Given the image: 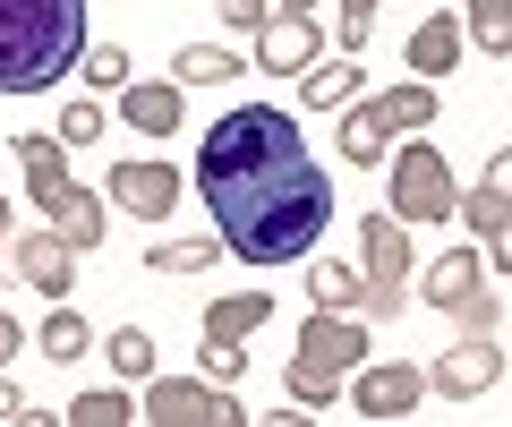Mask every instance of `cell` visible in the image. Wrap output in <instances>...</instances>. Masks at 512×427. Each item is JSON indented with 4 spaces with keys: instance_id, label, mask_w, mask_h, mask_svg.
<instances>
[{
    "instance_id": "2e32d148",
    "label": "cell",
    "mask_w": 512,
    "mask_h": 427,
    "mask_svg": "<svg viewBox=\"0 0 512 427\" xmlns=\"http://www.w3.org/2000/svg\"><path fill=\"white\" fill-rule=\"evenodd\" d=\"M43 214H52V231L77 248V257H86V248H103V197H94V188H77V180H69L52 205H43Z\"/></svg>"
},
{
    "instance_id": "e575fe53",
    "label": "cell",
    "mask_w": 512,
    "mask_h": 427,
    "mask_svg": "<svg viewBox=\"0 0 512 427\" xmlns=\"http://www.w3.org/2000/svg\"><path fill=\"white\" fill-rule=\"evenodd\" d=\"M291 9H308V0H291Z\"/></svg>"
},
{
    "instance_id": "f546056e",
    "label": "cell",
    "mask_w": 512,
    "mask_h": 427,
    "mask_svg": "<svg viewBox=\"0 0 512 427\" xmlns=\"http://www.w3.org/2000/svg\"><path fill=\"white\" fill-rule=\"evenodd\" d=\"M367 9H376V0H342V52L367 43Z\"/></svg>"
},
{
    "instance_id": "484cf974",
    "label": "cell",
    "mask_w": 512,
    "mask_h": 427,
    "mask_svg": "<svg viewBox=\"0 0 512 427\" xmlns=\"http://www.w3.org/2000/svg\"><path fill=\"white\" fill-rule=\"evenodd\" d=\"M120 419H137L128 393H77L69 402V427H120Z\"/></svg>"
},
{
    "instance_id": "30bf717a",
    "label": "cell",
    "mask_w": 512,
    "mask_h": 427,
    "mask_svg": "<svg viewBox=\"0 0 512 427\" xmlns=\"http://www.w3.org/2000/svg\"><path fill=\"white\" fill-rule=\"evenodd\" d=\"M495 376H504V342H495V334H461L453 351L436 359V376H427V385H436V393H453V402H478V393H487Z\"/></svg>"
},
{
    "instance_id": "603a6c76",
    "label": "cell",
    "mask_w": 512,
    "mask_h": 427,
    "mask_svg": "<svg viewBox=\"0 0 512 427\" xmlns=\"http://www.w3.org/2000/svg\"><path fill=\"white\" fill-rule=\"evenodd\" d=\"M171 77H180V86H222V77H239V60L214 52V43H188V52L171 60Z\"/></svg>"
},
{
    "instance_id": "7c38bea8",
    "label": "cell",
    "mask_w": 512,
    "mask_h": 427,
    "mask_svg": "<svg viewBox=\"0 0 512 427\" xmlns=\"http://www.w3.org/2000/svg\"><path fill=\"white\" fill-rule=\"evenodd\" d=\"M9 257H18V282H35L43 299H69V282H77V248L60 240V231H26Z\"/></svg>"
},
{
    "instance_id": "277c9868",
    "label": "cell",
    "mask_w": 512,
    "mask_h": 427,
    "mask_svg": "<svg viewBox=\"0 0 512 427\" xmlns=\"http://www.w3.org/2000/svg\"><path fill=\"white\" fill-rule=\"evenodd\" d=\"M402 129H410V137L436 129V86H427V77H402L393 94H376V103L342 112V154H350V163H384V146H393Z\"/></svg>"
},
{
    "instance_id": "4dcf8cb0",
    "label": "cell",
    "mask_w": 512,
    "mask_h": 427,
    "mask_svg": "<svg viewBox=\"0 0 512 427\" xmlns=\"http://www.w3.org/2000/svg\"><path fill=\"white\" fill-rule=\"evenodd\" d=\"M222 18H231L239 35H256V26H265V0H222Z\"/></svg>"
},
{
    "instance_id": "6da1fadb",
    "label": "cell",
    "mask_w": 512,
    "mask_h": 427,
    "mask_svg": "<svg viewBox=\"0 0 512 427\" xmlns=\"http://www.w3.org/2000/svg\"><path fill=\"white\" fill-rule=\"evenodd\" d=\"M197 188L214 205V240L239 265H299L333 231V180L308 154L291 112L274 103H239L205 129Z\"/></svg>"
},
{
    "instance_id": "7a4b0ae2",
    "label": "cell",
    "mask_w": 512,
    "mask_h": 427,
    "mask_svg": "<svg viewBox=\"0 0 512 427\" xmlns=\"http://www.w3.org/2000/svg\"><path fill=\"white\" fill-rule=\"evenodd\" d=\"M86 52V0H0V94H43Z\"/></svg>"
},
{
    "instance_id": "d4e9b609",
    "label": "cell",
    "mask_w": 512,
    "mask_h": 427,
    "mask_svg": "<svg viewBox=\"0 0 512 427\" xmlns=\"http://www.w3.org/2000/svg\"><path fill=\"white\" fill-rule=\"evenodd\" d=\"M111 368H120L128 385L154 376V334H146V325H120V334H111Z\"/></svg>"
},
{
    "instance_id": "d6a6232c",
    "label": "cell",
    "mask_w": 512,
    "mask_h": 427,
    "mask_svg": "<svg viewBox=\"0 0 512 427\" xmlns=\"http://www.w3.org/2000/svg\"><path fill=\"white\" fill-rule=\"evenodd\" d=\"M9 351H18V316L0 308V368H9Z\"/></svg>"
},
{
    "instance_id": "9c48e42d",
    "label": "cell",
    "mask_w": 512,
    "mask_h": 427,
    "mask_svg": "<svg viewBox=\"0 0 512 427\" xmlns=\"http://www.w3.org/2000/svg\"><path fill=\"white\" fill-rule=\"evenodd\" d=\"M427 402V376L410 368V359H393V368H350V410L359 419H410V410Z\"/></svg>"
},
{
    "instance_id": "ffe728a7",
    "label": "cell",
    "mask_w": 512,
    "mask_h": 427,
    "mask_svg": "<svg viewBox=\"0 0 512 427\" xmlns=\"http://www.w3.org/2000/svg\"><path fill=\"white\" fill-rule=\"evenodd\" d=\"M77 77H86L94 94H120L137 69H128V52H120V43H86V52H77Z\"/></svg>"
},
{
    "instance_id": "9a60e30c",
    "label": "cell",
    "mask_w": 512,
    "mask_h": 427,
    "mask_svg": "<svg viewBox=\"0 0 512 427\" xmlns=\"http://www.w3.org/2000/svg\"><path fill=\"white\" fill-rule=\"evenodd\" d=\"M120 112H128V129L171 137V129H180V77H154V86H137V77H128V86H120Z\"/></svg>"
},
{
    "instance_id": "52a82bcc",
    "label": "cell",
    "mask_w": 512,
    "mask_h": 427,
    "mask_svg": "<svg viewBox=\"0 0 512 427\" xmlns=\"http://www.w3.org/2000/svg\"><path fill=\"white\" fill-rule=\"evenodd\" d=\"M453 171H444V154L427 146V137H410V154H393V205H384V214H393V223H444V214H453Z\"/></svg>"
},
{
    "instance_id": "ac0fdd59",
    "label": "cell",
    "mask_w": 512,
    "mask_h": 427,
    "mask_svg": "<svg viewBox=\"0 0 512 427\" xmlns=\"http://www.w3.org/2000/svg\"><path fill=\"white\" fill-rule=\"evenodd\" d=\"M461 60V18H427L419 35H410V69L419 77H444Z\"/></svg>"
},
{
    "instance_id": "836d02e7",
    "label": "cell",
    "mask_w": 512,
    "mask_h": 427,
    "mask_svg": "<svg viewBox=\"0 0 512 427\" xmlns=\"http://www.w3.org/2000/svg\"><path fill=\"white\" fill-rule=\"evenodd\" d=\"M0 240H9V197H0Z\"/></svg>"
},
{
    "instance_id": "8992f818",
    "label": "cell",
    "mask_w": 512,
    "mask_h": 427,
    "mask_svg": "<svg viewBox=\"0 0 512 427\" xmlns=\"http://www.w3.org/2000/svg\"><path fill=\"white\" fill-rule=\"evenodd\" d=\"M487 274H495V265H478V248H453V257L427 265L419 299H427V308H444V316H461V334H495V325H504V308H495Z\"/></svg>"
},
{
    "instance_id": "83f0119b",
    "label": "cell",
    "mask_w": 512,
    "mask_h": 427,
    "mask_svg": "<svg viewBox=\"0 0 512 427\" xmlns=\"http://www.w3.org/2000/svg\"><path fill=\"white\" fill-rule=\"evenodd\" d=\"M205 376L214 385H239L248 376V342H205Z\"/></svg>"
},
{
    "instance_id": "8fae6325",
    "label": "cell",
    "mask_w": 512,
    "mask_h": 427,
    "mask_svg": "<svg viewBox=\"0 0 512 427\" xmlns=\"http://www.w3.org/2000/svg\"><path fill=\"white\" fill-rule=\"evenodd\" d=\"M111 205H128L137 223H163L171 205H180V171L171 163H120L111 171Z\"/></svg>"
},
{
    "instance_id": "5b68a950",
    "label": "cell",
    "mask_w": 512,
    "mask_h": 427,
    "mask_svg": "<svg viewBox=\"0 0 512 427\" xmlns=\"http://www.w3.org/2000/svg\"><path fill=\"white\" fill-rule=\"evenodd\" d=\"M359 282H367V316L410 308V223H393L384 205L359 223Z\"/></svg>"
},
{
    "instance_id": "ba28073f",
    "label": "cell",
    "mask_w": 512,
    "mask_h": 427,
    "mask_svg": "<svg viewBox=\"0 0 512 427\" xmlns=\"http://www.w3.org/2000/svg\"><path fill=\"white\" fill-rule=\"evenodd\" d=\"M146 419L154 427H239L248 410H239L231 385H214V376H154L146 385Z\"/></svg>"
},
{
    "instance_id": "cb8c5ba5",
    "label": "cell",
    "mask_w": 512,
    "mask_h": 427,
    "mask_svg": "<svg viewBox=\"0 0 512 427\" xmlns=\"http://www.w3.org/2000/svg\"><path fill=\"white\" fill-rule=\"evenodd\" d=\"M154 274H214L222 265V240H171V248H154Z\"/></svg>"
},
{
    "instance_id": "f1b7e54d",
    "label": "cell",
    "mask_w": 512,
    "mask_h": 427,
    "mask_svg": "<svg viewBox=\"0 0 512 427\" xmlns=\"http://www.w3.org/2000/svg\"><path fill=\"white\" fill-rule=\"evenodd\" d=\"M52 137H69V146H94V137H103V103H69V120H60Z\"/></svg>"
},
{
    "instance_id": "d6986e66",
    "label": "cell",
    "mask_w": 512,
    "mask_h": 427,
    "mask_svg": "<svg viewBox=\"0 0 512 427\" xmlns=\"http://www.w3.org/2000/svg\"><path fill=\"white\" fill-rule=\"evenodd\" d=\"M299 94H308V112H342L350 94H359V69H350V52H342V60H325V69H299Z\"/></svg>"
},
{
    "instance_id": "1f68e13d",
    "label": "cell",
    "mask_w": 512,
    "mask_h": 427,
    "mask_svg": "<svg viewBox=\"0 0 512 427\" xmlns=\"http://www.w3.org/2000/svg\"><path fill=\"white\" fill-rule=\"evenodd\" d=\"M0 419H35V410H26V393L9 385V376H0Z\"/></svg>"
},
{
    "instance_id": "4316f807",
    "label": "cell",
    "mask_w": 512,
    "mask_h": 427,
    "mask_svg": "<svg viewBox=\"0 0 512 427\" xmlns=\"http://www.w3.org/2000/svg\"><path fill=\"white\" fill-rule=\"evenodd\" d=\"M470 26H478L487 52H504V43H512V9H504V0H470Z\"/></svg>"
},
{
    "instance_id": "4fadbf2b",
    "label": "cell",
    "mask_w": 512,
    "mask_h": 427,
    "mask_svg": "<svg viewBox=\"0 0 512 427\" xmlns=\"http://www.w3.org/2000/svg\"><path fill=\"white\" fill-rule=\"evenodd\" d=\"M256 69H274V77L316 69V26H308V9H282V18L256 26Z\"/></svg>"
},
{
    "instance_id": "e0dca14e",
    "label": "cell",
    "mask_w": 512,
    "mask_h": 427,
    "mask_svg": "<svg viewBox=\"0 0 512 427\" xmlns=\"http://www.w3.org/2000/svg\"><path fill=\"white\" fill-rule=\"evenodd\" d=\"M256 325H274V291H231L205 308V342H248Z\"/></svg>"
},
{
    "instance_id": "7402d4cb",
    "label": "cell",
    "mask_w": 512,
    "mask_h": 427,
    "mask_svg": "<svg viewBox=\"0 0 512 427\" xmlns=\"http://www.w3.org/2000/svg\"><path fill=\"white\" fill-rule=\"evenodd\" d=\"M308 291H316V308H350V316L367 308V282L350 274V265H316V274H308Z\"/></svg>"
},
{
    "instance_id": "5bb4252c",
    "label": "cell",
    "mask_w": 512,
    "mask_h": 427,
    "mask_svg": "<svg viewBox=\"0 0 512 427\" xmlns=\"http://www.w3.org/2000/svg\"><path fill=\"white\" fill-rule=\"evenodd\" d=\"M504 188H512V163H495L487 180H478V197H453V214L487 240V265H504Z\"/></svg>"
},
{
    "instance_id": "44dd1931",
    "label": "cell",
    "mask_w": 512,
    "mask_h": 427,
    "mask_svg": "<svg viewBox=\"0 0 512 427\" xmlns=\"http://www.w3.org/2000/svg\"><path fill=\"white\" fill-rule=\"evenodd\" d=\"M86 342H94V334H86V316H77L69 299H60V308L43 316V351H52L60 368H69V359H86Z\"/></svg>"
},
{
    "instance_id": "3957f363",
    "label": "cell",
    "mask_w": 512,
    "mask_h": 427,
    "mask_svg": "<svg viewBox=\"0 0 512 427\" xmlns=\"http://www.w3.org/2000/svg\"><path fill=\"white\" fill-rule=\"evenodd\" d=\"M367 359V325L350 308H316L308 325H299V351H291V368H282V385H291V402H342V385H350V368Z\"/></svg>"
}]
</instances>
